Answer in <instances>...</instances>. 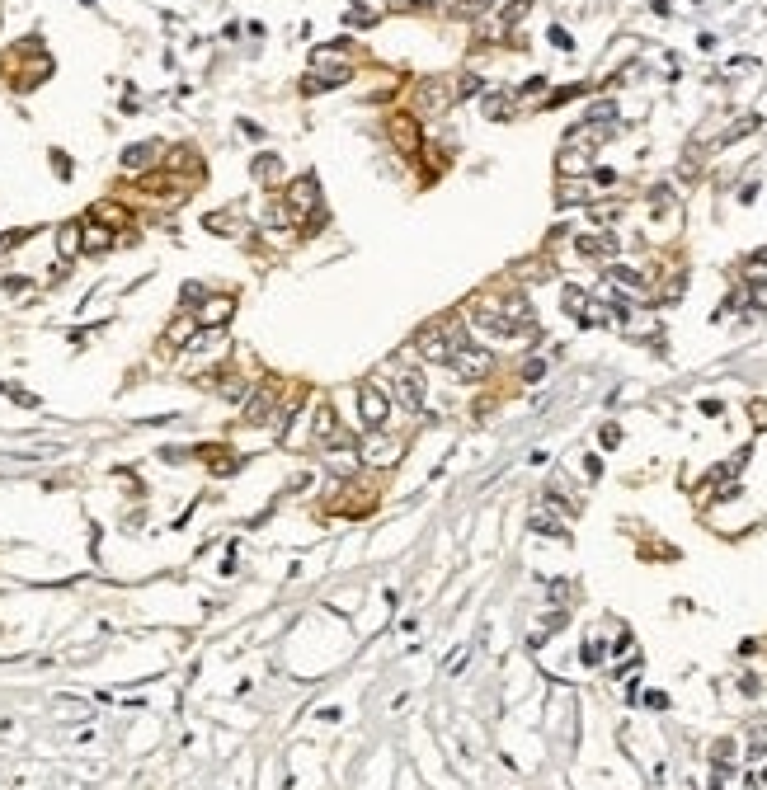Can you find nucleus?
I'll return each mask as SVG.
<instances>
[{
  "label": "nucleus",
  "mask_w": 767,
  "mask_h": 790,
  "mask_svg": "<svg viewBox=\"0 0 767 790\" xmlns=\"http://www.w3.org/2000/svg\"><path fill=\"white\" fill-rule=\"evenodd\" d=\"M462 344H471V339H466V325H462L457 316L429 320V325L415 334V353H419L424 362H442V367L452 362V353L462 349Z\"/></svg>",
  "instance_id": "nucleus-1"
},
{
  "label": "nucleus",
  "mask_w": 767,
  "mask_h": 790,
  "mask_svg": "<svg viewBox=\"0 0 767 790\" xmlns=\"http://www.w3.org/2000/svg\"><path fill=\"white\" fill-rule=\"evenodd\" d=\"M424 372L419 367H410V362H391V400H400V409H410V414H419L424 409Z\"/></svg>",
  "instance_id": "nucleus-2"
},
{
  "label": "nucleus",
  "mask_w": 767,
  "mask_h": 790,
  "mask_svg": "<svg viewBox=\"0 0 767 790\" xmlns=\"http://www.w3.org/2000/svg\"><path fill=\"white\" fill-rule=\"evenodd\" d=\"M452 376L457 381H480V376H490V367H495V358H490V349H480V344H462V349L452 353Z\"/></svg>",
  "instance_id": "nucleus-3"
},
{
  "label": "nucleus",
  "mask_w": 767,
  "mask_h": 790,
  "mask_svg": "<svg viewBox=\"0 0 767 790\" xmlns=\"http://www.w3.org/2000/svg\"><path fill=\"white\" fill-rule=\"evenodd\" d=\"M282 203L292 207L297 216L320 212V207H325V198H320V179H316V174H302V179H292V184H287V198H282Z\"/></svg>",
  "instance_id": "nucleus-4"
},
{
  "label": "nucleus",
  "mask_w": 767,
  "mask_h": 790,
  "mask_svg": "<svg viewBox=\"0 0 767 790\" xmlns=\"http://www.w3.org/2000/svg\"><path fill=\"white\" fill-rule=\"evenodd\" d=\"M236 316V296L231 292H207L203 306H198V329H226V320Z\"/></svg>",
  "instance_id": "nucleus-5"
},
{
  "label": "nucleus",
  "mask_w": 767,
  "mask_h": 790,
  "mask_svg": "<svg viewBox=\"0 0 767 790\" xmlns=\"http://www.w3.org/2000/svg\"><path fill=\"white\" fill-rule=\"evenodd\" d=\"M282 391H287V386H282L278 376H273V381H264L259 391H249V405H245V419H249V424H269V414L278 409Z\"/></svg>",
  "instance_id": "nucleus-6"
},
{
  "label": "nucleus",
  "mask_w": 767,
  "mask_h": 790,
  "mask_svg": "<svg viewBox=\"0 0 767 790\" xmlns=\"http://www.w3.org/2000/svg\"><path fill=\"white\" fill-rule=\"evenodd\" d=\"M358 414H362V429H382L391 419V395L377 391V386H362L358 391Z\"/></svg>",
  "instance_id": "nucleus-7"
},
{
  "label": "nucleus",
  "mask_w": 767,
  "mask_h": 790,
  "mask_svg": "<svg viewBox=\"0 0 767 790\" xmlns=\"http://www.w3.org/2000/svg\"><path fill=\"white\" fill-rule=\"evenodd\" d=\"M391 141L400 146V156H415L419 151V123L410 118V113H395L391 118Z\"/></svg>",
  "instance_id": "nucleus-8"
},
{
  "label": "nucleus",
  "mask_w": 767,
  "mask_h": 790,
  "mask_svg": "<svg viewBox=\"0 0 767 790\" xmlns=\"http://www.w3.org/2000/svg\"><path fill=\"white\" fill-rule=\"evenodd\" d=\"M113 245V231L104 221H94V216H85L80 221V249H90V254H104V249Z\"/></svg>",
  "instance_id": "nucleus-9"
},
{
  "label": "nucleus",
  "mask_w": 767,
  "mask_h": 790,
  "mask_svg": "<svg viewBox=\"0 0 767 790\" xmlns=\"http://www.w3.org/2000/svg\"><path fill=\"white\" fill-rule=\"evenodd\" d=\"M579 254H584V259H612V254H617V236L588 231V236H579Z\"/></svg>",
  "instance_id": "nucleus-10"
},
{
  "label": "nucleus",
  "mask_w": 767,
  "mask_h": 790,
  "mask_svg": "<svg viewBox=\"0 0 767 790\" xmlns=\"http://www.w3.org/2000/svg\"><path fill=\"white\" fill-rule=\"evenodd\" d=\"M151 160H160V141H142V146H127L123 151V169H127V174H142Z\"/></svg>",
  "instance_id": "nucleus-11"
},
{
  "label": "nucleus",
  "mask_w": 767,
  "mask_h": 790,
  "mask_svg": "<svg viewBox=\"0 0 767 790\" xmlns=\"http://www.w3.org/2000/svg\"><path fill=\"white\" fill-rule=\"evenodd\" d=\"M608 282H617V292L645 296V278H640L635 269H621V264H612V269H608Z\"/></svg>",
  "instance_id": "nucleus-12"
},
{
  "label": "nucleus",
  "mask_w": 767,
  "mask_h": 790,
  "mask_svg": "<svg viewBox=\"0 0 767 790\" xmlns=\"http://www.w3.org/2000/svg\"><path fill=\"white\" fill-rule=\"evenodd\" d=\"M193 334H198V320H193L189 311H179V316H174V325L165 329V344H174V349H184V344H189Z\"/></svg>",
  "instance_id": "nucleus-13"
},
{
  "label": "nucleus",
  "mask_w": 767,
  "mask_h": 790,
  "mask_svg": "<svg viewBox=\"0 0 767 790\" xmlns=\"http://www.w3.org/2000/svg\"><path fill=\"white\" fill-rule=\"evenodd\" d=\"M249 169H254V179H259V184H269V189H273V184H282V179H287V169H282V160H278V156H259V160H254Z\"/></svg>",
  "instance_id": "nucleus-14"
},
{
  "label": "nucleus",
  "mask_w": 767,
  "mask_h": 790,
  "mask_svg": "<svg viewBox=\"0 0 767 790\" xmlns=\"http://www.w3.org/2000/svg\"><path fill=\"white\" fill-rule=\"evenodd\" d=\"M207 231H217V236H231V231H240V207H226V212H207L203 216Z\"/></svg>",
  "instance_id": "nucleus-15"
},
{
  "label": "nucleus",
  "mask_w": 767,
  "mask_h": 790,
  "mask_svg": "<svg viewBox=\"0 0 767 790\" xmlns=\"http://www.w3.org/2000/svg\"><path fill=\"white\" fill-rule=\"evenodd\" d=\"M335 433H339V419H335V405L325 400V405H316V442L325 447V442L335 438Z\"/></svg>",
  "instance_id": "nucleus-16"
},
{
  "label": "nucleus",
  "mask_w": 767,
  "mask_h": 790,
  "mask_svg": "<svg viewBox=\"0 0 767 790\" xmlns=\"http://www.w3.org/2000/svg\"><path fill=\"white\" fill-rule=\"evenodd\" d=\"M56 254H61V259L80 254V221H66L61 231H56Z\"/></svg>",
  "instance_id": "nucleus-17"
},
{
  "label": "nucleus",
  "mask_w": 767,
  "mask_h": 790,
  "mask_svg": "<svg viewBox=\"0 0 767 790\" xmlns=\"http://www.w3.org/2000/svg\"><path fill=\"white\" fill-rule=\"evenodd\" d=\"M560 306H565V311H570L575 320H584V311H588V292L570 282V287H565V296H560Z\"/></svg>",
  "instance_id": "nucleus-18"
},
{
  "label": "nucleus",
  "mask_w": 767,
  "mask_h": 790,
  "mask_svg": "<svg viewBox=\"0 0 767 790\" xmlns=\"http://www.w3.org/2000/svg\"><path fill=\"white\" fill-rule=\"evenodd\" d=\"M447 99H452L447 85H438V80H424V104H429V109H442Z\"/></svg>",
  "instance_id": "nucleus-19"
},
{
  "label": "nucleus",
  "mask_w": 767,
  "mask_h": 790,
  "mask_svg": "<svg viewBox=\"0 0 767 790\" xmlns=\"http://www.w3.org/2000/svg\"><path fill=\"white\" fill-rule=\"evenodd\" d=\"M485 113H490V118H508V113H513V104L504 99V90H499V94H490V99H485Z\"/></svg>",
  "instance_id": "nucleus-20"
},
{
  "label": "nucleus",
  "mask_w": 767,
  "mask_h": 790,
  "mask_svg": "<svg viewBox=\"0 0 767 790\" xmlns=\"http://www.w3.org/2000/svg\"><path fill=\"white\" fill-rule=\"evenodd\" d=\"M203 296H207V287H203V282H189L179 301H184V311H189V306H203Z\"/></svg>",
  "instance_id": "nucleus-21"
},
{
  "label": "nucleus",
  "mask_w": 767,
  "mask_h": 790,
  "mask_svg": "<svg viewBox=\"0 0 767 790\" xmlns=\"http://www.w3.org/2000/svg\"><path fill=\"white\" fill-rule=\"evenodd\" d=\"M19 240H29V231H5V236H0V259H5V254H10Z\"/></svg>",
  "instance_id": "nucleus-22"
},
{
  "label": "nucleus",
  "mask_w": 767,
  "mask_h": 790,
  "mask_svg": "<svg viewBox=\"0 0 767 790\" xmlns=\"http://www.w3.org/2000/svg\"><path fill=\"white\" fill-rule=\"evenodd\" d=\"M542 372H546V362H542V358L523 362V381H542Z\"/></svg>",
  "instance_id": "nucleus-23"
},
{
  "label": "nucleus",
  "mask_w": 767,
  "mask_h": 790,
  "mask_svg": "<svg viewBox=\"0 0 767 790\" xmlns=\"http://www.w3.org/2000/svg\"><path fill=\"white\" fill-rule=\"evenodd\" d=\"M598 442H603V447H617V442H621V429H617V424H603Z\"/></svg>",
  "instance_id": "nucleus-24"
},
{
  "label": "nucleus",
  "mask_w": 767,
  "mask_h": 790,
  "mask_svg": "<svg viewBox=\"0 0 767 790\" xmlns=\"http://www.w3.org/2000/svg\"><path fill=\"white\" fill-rule=\"evenodd\" d=\"M748 419H753L758 429H767V400H753V405H748Z\"/></svg>",
  "instance_id": "nucleus-25"
},
{
  "label": "nucleus",
  "mask_w": 767,
  "mask_h": 790,
  "mask_svg": "<svg viewBox=\"0 0 767 790\" xmlns=\"http://www.w3.org/2000/svg\"><path fill=\"white\" fill-rule=\"evenodd\" d=\"M579 198H584L579 184H560V203H579Z\"/></svg>",
  "instance_id": "nucleus-26"
},
{
  "label": "nucleus",
  "mask_w": 767,
  "mask_h": 790,
  "mask_svg": "<svg viewBox=\"0 0 767 790\" xmlns=\"http://www.w3.org/2000/svg\"><path fill=\"white\" fill-rule=\"evenodd\" d=\"M748 753H767V729H753V739H748Z\"/></svg>",
  "instance_id": "nucleus-27"
},
{
  "label": "nucleus",
  "mask_w": 767,
  "mask_h": 790,
  "mask_svg": "<svg viewBox=\"0 0 767 790\" xmlns=\"http://www.w3.org/2000/svg\"><path fill=\"white\" fill-rule=\"evenodd\" d=\"M485 5H490V0H457V10H462V14H480Z\"/></svg>",
  "instance_id": "nucleus-28"
},
{
  "label": "nucleus",
  "mask_w": 767,
  "mask_h": 790,
  "mask_svg": "<svg viewBox=\"0 0 767 790\" xmlns=\"http://www.w3.org/2000/svg\"><path fill=\"white\" fill-rule=\"evenodd\" d=\"M584 475H588V480H598V475H603V461H598V456H584Z\"/></svg>",
  "instance_id": "nucleus-29"
},
{
  "label": "nucleus",
  "mask_w": 767,
  "mask_h": 790,
  "mask_svg": "<svg viewBox=\"0 0 767 790\" xmlns=\"http://www.w3.org/2000/svg\"><path fill=\"white\" fill-rule=\"evenodd\" d=\"M598 654H603V644L588 640V644H584V664H598Z\"/></svg>",
  "instance_id": "nucleus-30"
},
{
  "label": "nucleus",
  "mask_w": 767,
  "mask_h": 790,
  "mask_svg": "<svg viewBox=\"0 0 767 790\" xmlns=\"http://www.w3.org/2000/svg\"><path fill=\"white\" fill-rule=\"evenodd\" d=\"M52 165H56V174H61V179H66V174H71V160L61 156V151H56V156H52Z\"/></svg>",
  "instance_id": "nucleus-31"
}]
</instances>
